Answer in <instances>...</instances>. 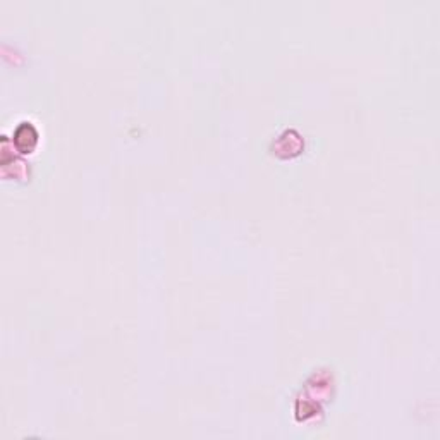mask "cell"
Returning <instances> with one entry per match:
<instances>
[{
    "mask_svg": "<svg viewBox=\"0 0 440 440\" xmlns=\"http://www.w3.org/2000/svg\"><path fill=\"white\" fill-rule=\"evenodd\" d=\"M14 145L21 153H29L38 145V131L31 123H21L14 131Z\"/></svg>",
    "mask_w": 440,
    "mask_h": 440,
    "instance_id": "1",
    "label": "cell"
}]
</instances>
